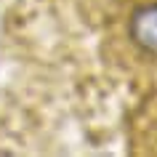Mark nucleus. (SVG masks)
Instances as JSON below:
<instances>
[{
    "label": "nucleus",
    "mask_w": 157,
    "mask_h": 157,
    "mask_svg": "<svg viewBox=\"0 0 157 157\" xmlns=\"http://www.w3.org/2000/svg\"><path fill=\"white\" fill-rule=\"evenodd\" d=\"M125 37L144 59H157V0L139 3L128 13Z\"/></svg>",
    "instance_id": "1"
}]
</instances>
